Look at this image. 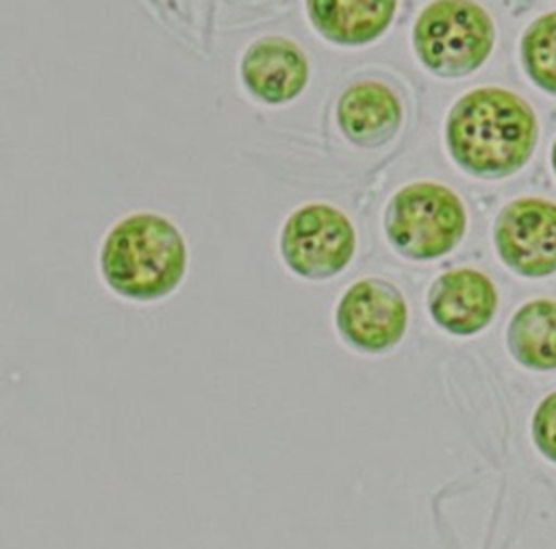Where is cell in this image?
Segmentation results:
<instances>
[{
    "label": "cell",
    "mask_w": 556,
    "mask_h": 549,
    "mask_svg": "<svg viewBox=\"0 0 556 549\" xmlns=\"http://www.w3.org/2000/svg\"><path fill=\"white\" fill-rule=\"evenodd\" d=\"M532 434L541 454L556 462V393L547 395L536 408Z\"/></svg>",
    "instance_id": "5bb4252c"
},
{
    "label": "cell",
    "mask_w": 556,
    "mask_h": 549,
    "mask_svg": "<svg viewBox=\"0 0 556 549\" xmlns=\"http://www.w3.org/2000/svg\"><path fill=\"white\" fill-rule=\"evenodd\" d=\"M460 197L439 182H410L397 189L384 210V234L406 260H434L452 252L465 234Z\"/></svg>",
    "instance_id": "3957f363"
},
{
    "label": "cell",
    "mask_w": 556,
    "mask_h": 549,
    "mask_svg": "<svg viewBox=\"0 0 556 549\" xmlns=\"http://www.w3.org/2000/svg\"><path fill=\"white\" fill-rule=\"evenodd\" d=\"M536 117L523 98L480 87L456 100L445 119V145L454 163L478 178L519 171L536 145Z\"/></svg>",
    "instance_id": "6da1fadb"
},
{
    "label": "cell",
    "mask_w": 556,
    "mask_h": 549,
    "mask_svg": "<svg viewBox=\"0 0 556 549\" xmlns=\"http://www.w3.org/2000/svg\"><path fill=\"white\" fill-rule=\"evenodd\" d=\"M245 89L265 104H287L308 80V61L298 43L285 37L252 41L239 65Z\"/></svg>",
    "instance_id": "9c48e42d"
},
{
    "label": "cell",
    "mask_w": 556,
    "mask_h": 549,
    "mask_svg": "<svg viewBox=\"0 0 556 549\" xmlns=\"http://www.w3.org/2000/svg\"><path fill=\"white\" fill-rule=\"evenodd\" d=\"M500 258L519 276L543 278L556 271V204L521 197L506 204L493 228Z\"/></svg>",
    "instance_id": "52a82bcc"
},
{
    "label": "cell",
    "mask_w": 556,
    "mask_h": 549,
    "mask_svg": "<svg viewBox=\"0 0 556 549\" xmlns=\"http://www.w3.org/2000/svg\"><path fill=\"white\" fill-rule=\"evenodd\" d=\"M408 323L402 291L382 278L354 282L339 299L334 325L339 336L356 352L382 354L393 349Z\"/></svg>",
    "instance_id": "8992f818"
},
{
    "label": "cell",
    "mask_w": 556,
    "mask_h": 549,
    "mask_svg": "<svg viewBox=\"0 0 556 549\" xmlns=\"http://www.w3.org/2000/svg\"><path fill=\"white\" fill-rule=\"evenodd\" d=\"M552 167H554V174H556V141L552 145Z\"/></svg>",
    "instance_id": "9a60e30c"
},
{
    "label": "cell",
    "mask_w": 556,
    "mask_h": 549,
    "mask_svg": "<svg viewBox=\"0 0 556 549\" xmlns=\"http://www.w3.org/2000/svg\"><path fill=\"white\" fill-rule=\"evenodd\" d=\"M187 269V247L178 228L154 213L117 221L102 241L100 271L122 297L152 302L178 289Z\"/></svg>",
    "instance_id": "7a4b0ae2"
},
{
    "label": "cell",
    "mask_w": 556,
    "mask_h": 549,
    "mask_svg": "<svg viewBox=\"0 0 556 549\" xmlns=\"http://www.w3.org/2000/svg\"><path fill=\"white\" fill-rule=\"evenodd\" d=\"M397 0H306L315 30L339 46L376 41L393 22Z\"/></svg>",
    "instance_id": "8fae6325"
},
{
    "label": "cell",
    "mask_w": 556,
    "mask_h": 549,
    "mask_svg": "<svg viewBox=\"0 0 556 549\" xmlns=\"http://www.w3.org/2000/svg\"><path fill=\"white\" fill-rule=\"evenodd\" d=\"M508 347L530 369H556V302L523 304L508 325Z\"/></svg>",
    "instance_id": "7c38bea8"
},
{
    "label": "cell",
    "mask_w": 556,
    "mask_h": 549,
    "mask_svg": "<svg viewBox=\"0 0 556 549\" xmlns=\"http://www.w3.org/2000/svg\"><path fill=\"white\" fill-rule=\"evenodd\" d=\"M497 308L493 282L476 269H452L441 273L428 291V312L432 321L458 336H469L486 328Z\"/></svg>",
    "instance_id": "ba28073f"
},
{
    "label": "cell",
    "mask_w": 556,
    "mask_h": 549,
    "mask_svg": "<svg viewBox=\"0 0 556 549\" xmlns=\"http://www.w3.org/2000/svg\"><path fill=\"white\" fill-rule=\"evenodd\" d=\"M521 61L532 82L556 95V11L528 26L521 37Z\"/></svg>",
    "instance_id": "4fadbf2b"
},
{
    "label": "cell",
    "mask_w": 556,
    "mask_h": 549,
    "mask_svg": "<svg viewBox=\"0 0 556 549\" xmlns=\"http://www.w3.org/2000/svg\"><path fill=\"white\" fill-rule=\"evenodd\" d=\"M356 250L352 221L330 204H304L293 210L280 232L285 265L304 280H328L341 273Z\"/></svg>",
    "instance_id": "5b68a950"
},
{
    "label": "cell",
    "mask_w": 556,
    "mask_h": 549,
    "mask_svg": "<svg viewBox=\"0 0 556 549\" xmlns=\"http://www.w3.org/2000/svg\"><path fill=\"white\" fill-rule=\"evenodd\" d=\"M337 124L352 143L378 148L400 130L402 106L387 85L376 80L354 82L337 102Z\"/></svg>",
    "instance_id": "30bf717a"
},
{
    "label": "cell",
    "mask_w": 556,
    "mask_h": 549,
    "mask_svg": "<svg viewBox=\"0 0 556 549\" xmlns=\"http://www.w3.org/2000/svg\"><path fill=\"white\" fill-rule=\"evenodd\" d=\"M495 26L473 0H434L417 15L413 48L421 65L441 78L476 72L491 54Z\"/></svg>",
    "instance_id": "277c9868"
}]
</instances>
